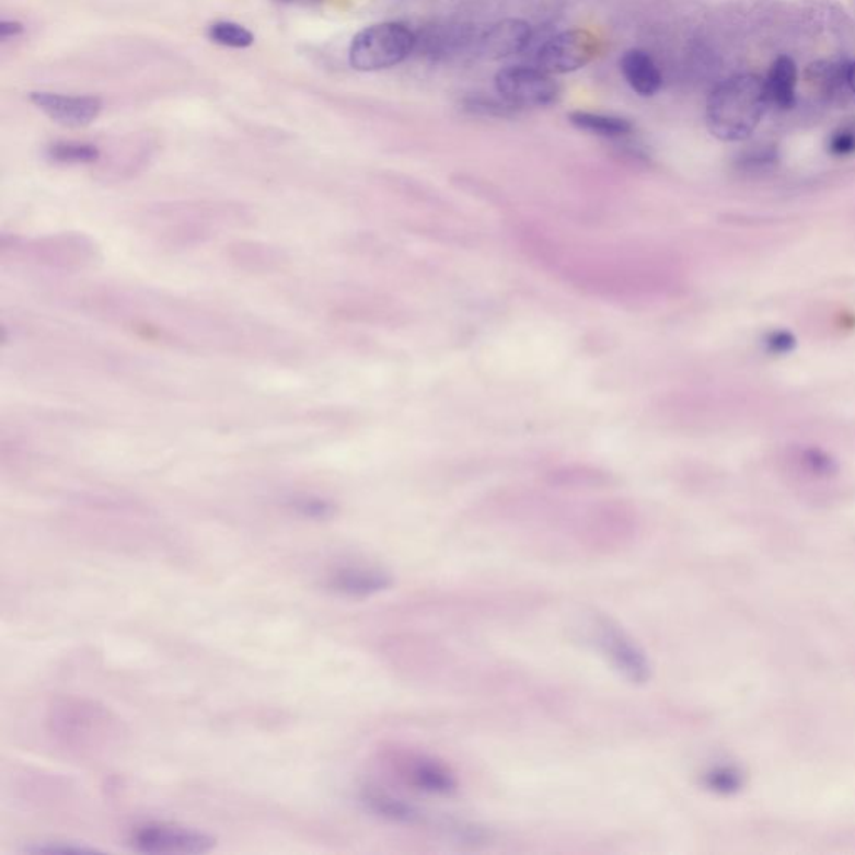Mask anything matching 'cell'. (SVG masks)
Returning a JSON list of instances; mask_svg holds the SVG:
<instances>
[{
    "label": "cell",
    "mask_w": 855,
    "mask_h": 855,
    "mask_svg": "<svg viewBox=\"0 0 855 855\" xmlns=\"http://www.w3.org/2000/svg\"><path fill=\"white\" fill-rule=\"evenodd\" d=\"M767 106L765 82L761 78L733 76L718 84L708 97V130L720 141H743L758 129Z\"/></svg>",
    "instance_id": "obj_1"
},
{
    "label": "cell",
    "mask_w": 855,
    "mask_h": 855,
    "mask_svg": "<svg viewBox=\"0 0 855 855\" xmlns=\"http://www.w3.org/2000/svg\"><path fill=\"white\" fill-rule=\"evenodd\" d=\"M152 221L162 226V241L171 246H193L205 243L215 236L216 228L226 226H247L253 215H247L241 206L229 205H173L170 208L155 209L149 215Z\"/></svg>",
    "instance_id": "obj_2"
},
{
    "label": "cell",
    "mask_w": 855,
    "mask_h": 855,
    "mask_svg": "<svg viewBox=\"0 0 855 855\" xmlns=\"http://www.w3.org/2000/svg\"><path fill=\"white\" fill-rule=\"evenodd\" d=\"M0 251L2 256L11 253L57 269L91 268L101 259V247L84 233L50 234L31 241L2 236Z\"/></svg>",
    "instance_id": "obj_3"
},
{
    "label": "cell",
    "mask_w": 855,
    "mask_h": 855,
    "mask_svg": "<svg viewBox=\"0 0 855 855\" xmlns=\"http://www.w3.org/2000/svg\"><path fill=\"white\" fill-rule=\"evenodd\" d=\"M415 46L412 28L400 22H381L356 34L349 46V63L359 72L384 71L408 59Z\"/></svg>",
    "instance_id": "obj_4"
},
{
    "label": "cell",
    "mask_w": 855,
    "mask_h": 855,
    "mask_svg": "<svg viewBox=\"0 0 855 855\" xmlns=\"http://www.w3.org/2000/svg\"><path fill=\"white\" fill-rule=\"evenodd\" d=\"M591 634L610 666L634 685H645L651 679V666L640 645L609 616H596Z\"/></svg>",
    "instance_id": "obj_5"
},
{
    "label": "cell",
    "mask_w": 855,
    "mask_h": 855,
    "mask_svg": "<svg viewBox=\"0 0 855 855\" xmlns=\"http://www.w3.org/2000/svg\"><path fill=\"white\" fill-rule=\"evenodd\" d=\"M129 844L142 854H206L216 847V839L206 832L170 822H148L130 832Z\"/></svg>",
    "instance_id": "obj_6"
},
{
    "label": "cell",
    "mask_w": 855,
    "mask_h": 855,
    "mask_svg": "<svg viewBox=\"0 0 855 855\" xmlns=\"http://www.w3.org/2000/svg\"><path fill=\"white\" fill-rule=\"evenodd\" d=\"M495 88L511 107H542L555 103L561 85L540 68L510 66L495 76Z\"/></svg>",
    "instance_id": "obj_7"
},
{
    "label": "cell",
    "mask_w": 855,
    "mask_h": 855,
    "mask_svg": "<svg viewBox=\"0 0 855 855\" xmlns=\"http://www.w3.org/2000/svg\"><path fill=\"white\" fill-rule=\"evenodd\" d=\"M600 53V39L585 28L552 37L539 53V68L548 74H568L585 68Z\"/></svg>",
    "instance_id": "obj_8"
},
{
    "label": "cell",
    "mask_w": 855,
    "mask_h": 855,
    "mask_svg": "<svg viewBox=\"0 0 855 855\" xmlns=\"http://www.w3.org/2000/svg\"><path fill=\"white\" fill-rule=\"evenodd\" d=\"M390 762L398 771L400 777L406 778L409 785L423 793L434 796H451L457 793V777L437 759L415 753H394Z\"/></svg>",
    "instance_id": "obj_9"
},
{
    "label": "cell",
    "mask_w": 855,
    "mask_h": 855,
    "mask_svg": "<svg viewBox=\"0 0 855 855\" xmlns=\"http://www.w3.org/2000/svg\"><path fill=\"white\" fill-rule=\"evenodd\" d=\"M31 103L54 123L68 127H84L94 123L103 111V101L95 95H66L57 92H32Z\"/></svg>",
    "instance_id": "obj_10"
},
{
    "label": "cell",
    "mask_w": 855,
    "mask_h": 855,
    "mask_svg": "<svg viewBox=\"0 0 855 855\" xmlns=\"http://www.w3.org/2000/svg\"><path fill=\"white\" fill-rule=\"evenodd\" d=\"M327 587L342 596L365 599L390 590L393 587V577L381 568L355 565V567L336 568L327 578Z\"/></svg>",
    "instance_id": "obj_11"
},
{
    "label": "cell",
    "mask_w": 855,
    "mask_h": 855,
    "mask_svg": "<svg viewBox=\"0 0 855 855\" xmlns=\"http://www.w3.org/2000/svg\"><path fill=\"white\" fill-rule=\"evenodd\" d=\"M532 41V27L520 19H507L493 25L480 44V53L489 60L507 59L517 56L529 47Z\"/></svg>",
    "instance_id": "obj_12"
},
{
    "label": "cell",
    "mask_w": 855,
    "mask_h": 855,
    "mask_svg": "<svg viewBox=\"0 0 855 855\" xmlns=\"http://www.w3.org/2000/svg\"><path fill=\"white\" fill-rule=\"evenodd\" d=\"M229 259L244 271L271 273L278 271L288 263L285 251L271 244L240 241L229 246Z\"/></svg>",
    "instance_id": "obj_13"
},
{
    "label": "cell",
    "mask_w": 855,
    "mask_h": 855,
    "mask_svg": "<svg viewBox=\"0 0 855 855\" xmlns=\"http://www.w3.org/2000/svg\"><path fill=\"white\" fill-rule=\"evenodd\" d=\"M623 78L637 94L644 97L657 94L662 88V74L659 66L645 50L632 49L623 54L620 60Z\"/></svg>",
    "instance_id": "obj_14"
},
{
    "label": "cell",
    "mask_w": 855,
    "mask_h": 855,
    "mask_svg": "<svg viewBox=\"0 0 855 855\" xmlns=\"http://www.w3.org/2000/svg\"><path fill=\"white\" fill-rule=\"evenodd\" d=\"M361 799L371 813L394 824L413 825L423 820V813L415 806L380 788H365Z\"/></svg>",
    "instance_id": "obj_15"
},
{
    "label": "cell",
    "mask_w": 855,
    "mask_h": 855,
    "mask_svg": "<svg viewBox=\"0 0 855 855\" xmlns=\"http://www.w3.org/2000/svg\"><path fill=\"white\" fill-rule=\"evenodd\" d=\"M764 82L769 104L778 107V109L794 107L796 104L797 68L790 57H778L772 63L771 71Z\"/></svg>",
    "instance_id": "obj_16"
},
{
    "label": "cell",
    "mask_w": 855,
    "mask_h": 855,
    "mask_svg": "<svg viewBox=\"0 0 855 855\" xmlns=\"http://www.w3.org/2000/svg\"><path fill=\"white\" fill-rule=\"evenodd\" d=\"M570 123L577 129L590 132V135L600 136V138H623L631 135V120L619 116H609V114L588 113V111H575L570 114Z\"/></svg>",
    "instance_id": "obj_17"
},
{
    "label": "cell",
    "mask_w": 855,
    "mask_h": 855,
    "mask_svg": "<svg viewBox=\"0 0 855 855\" xmlns=\"http://www.w3.org/2000/svg\"><path fill=\"white\" fill-rule=\"evenodd\" d=\"M46 154L56 164H92L101 158L97 146L76 141L54 142Z\"/></svg>",
    "instance_id": "obj_18"
},
{
    "label": "cell",
    "mask_w": 855,
    "mask_h": 855,
    "mask_svg": "<svg viewBox=\"0 0 855 855\" xmlns=\"http://www.w3.org/2000/svg\"><path fill=\"white\" fill-rule=\"evenodd\" d=\"M208 37L218 46L231 47V49H246L254 44L253 34L236 22H215L209 25Z\"/></svg>",
    "instance_id": "obj_19"
},
{
    "label": "cell",
    "mask_w": 855,
    "mask_h": 855,
    "mask_svg": "<svg viewBox=\"0 0 855 855\" xmlns=\"http://www.w3.org/2000/svg\"><path fill=\"white\" fill-rule=\"evenodd\" d=\"M847 68L848 66H841V63L817 62L810 66L809 71H807V79L817 89H822V91L832 94L835 89L847 84Z\"/></svg>",
    "instance_id": "obj_20"
},
{
    "label": "cell",
    "mask_w": 855,
    "mask_h": 855,
    "mask_svg": "<svg viewBox=\"0 0 855 855\" xmlns=\"http://www.w3.org/2000/svg\"><path fill=\"white\" fill-rule=\"evenodd\" d=\"M289 507L292 511L301 515L308 520L324 521L336 515V505L326 498L313 497V495H301L289 500Z\"/></svg>",
    "instance_id": "obj_21"
},
{
    "label": "cell",
    "mask_w": 855,
    "mask_h": 855,
    "mask_svg": "<svg viewBox=\"0 0 855 855\" xmlns=\"http://www.w3.org/2000/svg\"><path fill=\"white\" fill-rule=\"evenodd\" d=\"M765 351L775 356H787L796 351L797 338L788 330H772L764 336Z\"/></svg>",
    "instance_id": "obj_22"
},
{
    "label": "cell",
    "mask_w": 855,
    "mask_h": 855,
    "mask_svg": "<svg viewBox=\"0 0 855 855\" xmlns=\"http://www.w3.org/2000/svg\"><path fill=\"white\" fill-rule=\"evenodd\" d=\"M802 462L810 472L816 475H832L837 470L834 460L831 454L825 451L819 450V448H807L802 451Z\"/></svg>",
    "instance_id": "obj_23"
},
{
    "label": "cell",
    "mask_w": 855,
    "mask_h": 855,
    "mask_svg": "<svg viewBox=\"0 0 855 855\" xmlns=\"http://www.w3.org/2000/svg\"><path fill=\"white\" fill-rule=\"evenodd\" d=\"M829 151L834 155H851L855 152V126H845L835 130L829 141Z\"/></svg>",
    "instance_id": "obj_24"
},
{
    "label": "cell",
    "mask_w": 855,
    "mask_h": 855,
    "mask_svg": "<svg viewBox=\"0 0 855 855\" xmlns=\"http://www.w3.org/2000/svg\"><path fill=\"white\" fill-rule=\"evenodd\" d=\"M28 854H47V855H66V854H85V852H95V848L84 847V845L62 844V842H56V844H43L36 845V847L25 848Z\"/></svg>",
    "instance_id": "obj_25"
},
{
    "label": "cell",
    "mask_w": 855,
    "mask_h": 855,
    "mask_svg": "<svg viewBox=\"0 0 855 855\" xmlns=\"http://www.w3.org/2000/svg\"><path fill=\"white\" fill-rule=\"evenodd\" d=\"M24 32V25L18 21H2L0 24V37L2 41L14 39V37L21 36Z\"/></svg>",
    "instance_id": "obj_26"
},
{
    "label": "cell",
    "mask_w": 855,
    "mask_h": 855,
    "mask_svg": "<svg viewBox=\"0 0 855 855\" xmlns=\"http://www.w3.org/2000/svg\"><path fill=\"white\" fill-rule=\"evenodd\" d=\"M847 84L855 94V62H852L847 68Z\"/></svg>",
    "instance_id": "obj_27"
}]
</instances>
